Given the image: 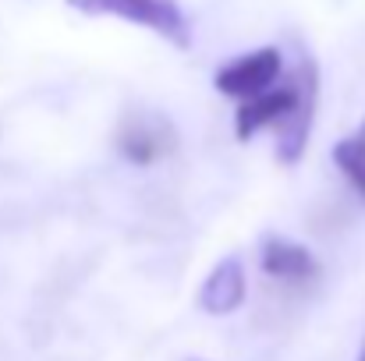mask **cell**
Wrapping results in <instances>:
<instances>
[{"label":"cell","mask_w":365,"mask_h":361,"mask_svg":"<svg viewBox=\"0 0 365 361\" xmlns=\"http://www.w3.org/2000/svg\"><path fill=\"white\" fill-rule=\"evenodd\" d=\"M259 262H262V273H266V276L284 280V283H309V280L319 273L312 251H309L305 244H294V241H287V238L266 241Z\"/></svg>","instance_id":"5b68a950"},{"label":"cell","mask_w":365,"mask_h":361,"mask_svg":"<svg viewBox=\"0 0 365 361\" xmlns=\"http://www.w3.org/2000/svg\"><path fill=\"white\" fill-rule=\"evenodd\" d=\"M334 163L341 167V174L348 177V184L365 199V120L334 145Z\"/></svg>","instance_id":"52a82bcc"},{"label":"cell","mask_w":365,"mask_h":361,"mask_svg":"<svg viewBox=\"0 0 365 361\" xmlns=\"http://www.w3.org/2000/svg\"><path fill=\"white\" fill-rule=\"evenodd\" d=\"M316 100H319V71L309 57H302L284 82H277L262 96L245 100L235 114V131H238V138H252L255 131L273 127L280 163L294 167L312 135Z\"/></svg>","instance_id":"6da1fadb"},{"label":"cell","mask_w":365,"mask_h":361,"mask_svg":"<svg viewBox=\"0 0 365 361\" xmlns=\"http://www.w3.org/2000/svg\"><path fill=\"white\" fill-rule=\"evenodd\" d=\"M245 294H248L245 266L238 258H224L220 266H213L210 280L202 283L199 305H202L210 315H227V312H238V308H242Z\"/></svg>","instance_id":"8992f818"},{"label":"cell","mask_w":365,"mask_h":361,"mask_svg":"<svg viewBox=\"0 0 365 361\" xmlns=\"http://www.w3.org/2000/svg\"><path fill=\"white\" fill-rule=\"evenodd\" d=\"M178 149V131L163 114L135 110L118 127V152L135 167H149L156 159H167Z\"/></svg>","instance_id":"3957f363"},{"label":"cell","mask_w":365,"mask_h":361,"mask_svg":"<svg viewBox=\"0 0 365 361\" xmlns=\"http://www.w3.org/2000/svg\"><path fill=\"white\" fill-rule=\"evenodd\" d=\"M359 361H365V347H362V355H359Z\"/></svg>","instance_id":"ba28073f"},{"label":"cell","mask_w":365,"mask_h":361,"mask_svg":"<svg viewBox=\"0 0 365 361\" xmlns=\"http://www.w3.org/2000/svg\"><path fill=\"white\" fill-rule=\"evenodd\" d=\"M284 75V57L277 46H262V50H252L245 57H235L231 64H224L217 71V89L224 96H235V100H252V96H262L266 89H273Z\"/></svg>","instance_id":"277c9868"},{"label":"cell","mask_w":365,"mask_h":361,"mask_svg":"<svg viewBox=\"0 0 365 361\" xmlns=\"http://www.w3.org/2000/svg\"><path fill=\"white\" fill-rule=\"evenodd\" d=\"M68 7L82 11V14H110L131 25H142L156 36H163L167 43H174L178 50L192 46V28L185 11L178 7V0H68Z\"/></svg>","instance_id":"7a4b0ae2"}]
</instances>
